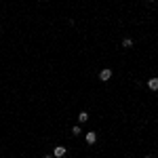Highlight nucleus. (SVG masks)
<instances>
[{"label": "nucleus", "instance_id": "6e6552de", "mask_svg": "<svg viewBox=\"0 0 158 158\" xmlns=\"http://www.w3.org/2000/svg\"><path fill=\"white\" fill-rule=\"evenodd\" d=\"M44 158H53V156H51V154H47V156H44Z\"/></svg>", "mask_w": 158, "mask_h": 158}, {"label": "nucleus", "instance_id": "f03ea898", "mask_svg": "<svg viewBox=\"0 0 158 158\" xmlns=\"http://www.w3.org/2000/svg\"><path fill=\"white\" fill-rule=\"evenodd\" d=\"M85 139H86V143H91V146H93V143L97 141V133H93V131H89V133L85 135Z\"/></svg>", "mask_w": 158, "mask_h": 158}, {"label": "nucleus", "instance_id": "20e7f679", "mask_svg": "<svg viewBox=\"0 0 158 158\" xmlns=\"http://www.w3.org/2000/svg\"><path fill=\"white\" fill-rule=\"evenodd\" d=\"M148 89L150 91H158V78H150L148 80Z\"/></svg>", "mask_w": 158, "mask_h": 158}, {"label": "nucleus", "instance_id": "f257e3e1", "mask_svg": "<svg viewBox=\"0 0 158 158\" xmlns=\"http://www.w3.org/2000/svg\"><path fill=\"white\" fill-rule=\"evenodd\" d=\"M65 154H68V148H63V146H57L53 150V156L55 158H61V156H65Z\"/></svg>", "mask_w": 158, "mask_h": 158}, {"label": "nucleus", "instance_id": "7ed1b4c3", "mask_svg": "<svg viewBox=\"0 0 158 158\" xmlns=\"http://www.w3.org/2000/svg\"><path fill=\"white\" fill-rule=\"evenodd\" d=\"M99 78H101L103 82L110 80V78H112V70H108V68H106V70H101V72H99Z\"/></svg>", "mask_w": 158, "mask_h": 158}, {"label": "nucleus", "instance_id": "9d476101", "mask_svg": "<svg viewBox=\"0 0 158 158\" xmlns=\"http://www.w3.org/2000/svg\"><path fill=\"white\" fill-rule=\"evenodd\" d=\"M146 158H152V156H146Z\"/></svg>", "mask_w": 158, "mask_h": 158}, {"label": "nucleus", "instance_id": "39448f33", "mask_svg": "<svg viewBox=\"0 0 158 158\" xmlns=\"http://www.w3.org/2000/svg\"><path fill=\"white\" fill-rule=\"evenodd\" d=\"M122 47H124V49H131V47H133V40H131V38H124V40H122Z\"/></svg>", "mask_w": 158, "mask_h": 158}, {"label": "nucleus", "instance_id": "1a4fd4ad", "mask_svg": "<svg viewBox=\"0 0 158 158\" xmlns=\"http://www.w3.org/2000/svg\"><path fill=\"white\" fill-rule=\"evenodd\" d=\"M148 2H154V0H148Z\"/></svg>", "mask_w": 158, "mask_h": 158}, {"label": "nucleus", "instance_id": "423d86ee", "mask_svg": "<svg viewBox=\"0 0 158 158\" xmlns=\"http://www.w3.org/2000/svg\"><path fill=\"white\" fill-rule=\"evenodd\" d=\"M89 120V114H86V112H80V114H78V122H86Z\"/></svg>", "mask_w": 158, "mask_h": 158}, {"label": "nucleus", "instance_id": "0eeeda50", "mask_svg": "<svg viewBox=\"0 0 158 158\" xmlns=\"http://www.w3.org/2000/svg\"><path fill=\"white\" fill-rule=\"evenodd\" d=\"M80 133H82V129H80L78 124H76V127H72V135H80Z\"/></svg>", "mask_w": 158, "mask_h": 158}]
</instances>
